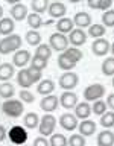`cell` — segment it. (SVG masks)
<instances>
[{
  "label": "cell",
  "instance_id": "obj_1",
  "mask_svg": "<svg viewBox=\"0 0 114 146\" xmlns=\"http://www.w3.org/2000/svg\"><path fill=\"white\" fill-rule=\"evenodd\" d=\"M21 36L17 34L8 35L6 38L0 40V53L2 55H8L11 52H17L18 49L21 47Z\"/></svg>",
  "mask_w": 114,
  "mask_h": 146
},
{
  "label": "cell",
  "instance_id": "obj_2",
  "mask_svg": "<svg viewBox=\"0 0 114 146\" xmlns=\"http://www.w3.org/2000/svg\"><path fill=\"white\" fill-rule=\"evenodd\" d=\"M2 110L8 117L17 119L23 114V102L21 100H17V99H8L3 102Z\"/></svg>",
  "mask_w": 114,
  "mask_h": 146
},
{
  "label": "cell",
  "instance_id": "obj_3",
  "mask_svg": "<svg viewBox=\"0 0 114 146\" xmlns=\"http://www.w3.org/2000/svg\"><path fill=\"white\" fill-rule=\"evenodd\" d=\"M55 128H56V119L53 114H47L46 113L43 117L40 119V125H38V131L40 134L46 137V135H52Z\"/></svg>",
  "mask_w": 114,
  "mask_h": 146
},
{
  "label": "cell",
  "instance_id": "obj_4",
  "mask_svg": "<svg viewBox=\"0 0 114 146\" xmlns=\"http://www.w3.org/2000/svg\"><path fill=\"white\" fill-rule=\"evenodd\" d=\"M8 137L11 140V143L17 145V146H21V145H26V140H27V131L25 129V126H20V125H14L8 132Z\"/></svg>",
  "mask_w": 114,
  "mask_h": 146
},
{
  "label": "cell",
  "instance_id": "obj_5",
  "mask_svg": "<svg viewBox=\"0 0 114 146\" xmlns=\"http://www.w3.org/2000/svg\"><path fill=\"white\" fill-rule=\"evenodd\" d=\"M78 82H79V76H78L75 72H66V73H62V75L59 76V79H58L59 87L64 88L66 91L73 90L78 85Z\"/></svg>",
  "mask_w": 114,
  "mask_h": 146
},
{
  "label": "cell",
  "instance_id": "obj_6",
  "mask_svg": "<svg viewBox=\"0 0 114 146\" xmlns=\"http://www.w3.org/2000/svg\"><path fill=\"white\" fill-rule=\"evenodd\" d=\"M105 94V87L102 84H91L84 90V99L85 102L90 100H99Z\"/></svg>",
  "mask_w": 114,
  "mask_h": 146
},
{
  "label": "cell",
  "instance_id": "obj_7",
  "mask_svg": "<svg viewBox=\"0 0 114 146\" xmlns=\"http://www.w3.org/2000/svg\"><path fill=\"white\" fill-rule=\"evenodd\" d=\"M49 46L52 50H58V52H61V50H66L68 47V38L64 34H59V32H55V34L50 35L49 38Z\"/></svg>",
  "mask_w": 114,
  "mask_h": 146
},
{
  "label": "cell",
  "instance_id": "obj_8",
  "mask_svg": "<svg viewBox=\"0 0 114 146\" xmlns=\"http://www.w3.org/2000/svg\"><path fill=\"white\" fill-rule=\"evenodd\" d=\"M58 104H59V99L56 98L55 94H49V96H44L40 102V107L43 111H46L47 114H52V111L58 108Z\"/></svg>",
  "mask_w": 114,
  "mask_h": 146
},
{
  "label": "cell",
  "instance_id": "obj_9",
  "mask_svg": "<svg viewBox=\"0 0 114 146\" xmlns=\"http://www.w3.org/2000/svg\"><path fill=\"white\" fill-rule=\"evenodd\" d=\"M68 43L72 44V47H79V46L82 44H85V41H87V34L82 29H73L70 34H68Z\"/></svg>",
  "mask_w": 114,
  "mask_h": 146
},
{
  "label": "cell",
  "instance_id": "obj_10",
  "mask_svg": "<svg viewBox=\"0 0 114 146\" xmlns=\"http://www.w3.org/2000/svg\"><path fill=\"white\" fill-rule=\"evenodd\" d=\"M59 125H61L66 131H73V129H76V128H78L79 122H78V119H76L75 114L64 113V114H61V117H59Z\"/></svg>",
  "mask_w": 114,
  "mask_h": 146
},
{
  "label": "cell",
  "instance_id": "obj_11",
  "mask_svg": "<svg viewBox=\"0 0 114 146\" xmlns=\"http://www.w3.org/2000/svg\"><path fill=\"white\" fill-rule=\"evenodd\" d=\"M91 50L96 56H105L109 52V43L105 38H97L91 44Z\"/></svg>",
  "mask_w": 114,
  "mask_h": 146
},
{
  "label": "cell",
  "instance_id": "obj_12",
  "mask_svg": "<svg viewBox=\"0 0 114 146\" xmlns=\"http://www.w3.org/2000/svg\"><path fill=\"white\" fill-rule=\"evenodd\" d=\"M58 99H59L61 107H64L66 110H72L78 105V96L73 91H64L61 94V98H58Z\"/></svg>",
  "mask_w": 114,
  "mask_h": 146
},
{
  "label": "cell",
  "instance_id": "obj_13",
  "mask_svg": "<svg viewBox=\"0 0 114 146\" xmlns=\"http://www.w3.org/2000/svg\"><path fill=\"white\" fill-rule=\"evenodd\" d=\"M27 62H30V53L29 50H17L14 53V58H12V66L14 67H20V68H25V66Z\"/></svg>",
  "mask_w": 114,
  "mask_h": 146
},
{
  "label": "cell",
  "instance_id": "obj_14",
  "mask_svg": "<svg viewBox=\"0 0 114 146\" xmlns=\"http://www.w3.org/2000/svg\"><path fill=\"white\" fill-rule=\"evenodd\" d=\"M47 9H49V15L52 18H58V20L59 18H64V15L67 12V8L62 2H52Z\"/></svg>",
  "mask_w": 114,
  "mask_h": 146
},
{
  "label": "cell",
  "instance_id": "obj_15",
  "mask_svg": "<svg viewBox=\"0 0 114 146\" xmlns=\"http://www.w3.org/2000/svg\"><path fill=\"white\" fill-rule=\"evenodd\" d=\"M73 25L78 26V29H82L84 27H90L91 26V15L87 12H78L73 17Z\"/></svg>",
  "mask_w": 114,
  "mask_h": 146
},
{
  "label": "cell",
  "instance_id": "obj_16",
  "mask_svg": "<svg viewBox=\"0 0 114 146\" xmlns=\"http://www.w3.org/2000/svg\"><path fill=\"white\" fill-rule=\"evenodd\" d=\"M11 15H12V20H15V21H21V20H25V18H27L26 5H23V3L14 5L11 8Z\"/></svg>",
  "mask_w": 114,
  "mask_h": 146
},
{
  "label": "cell",
  "instance_id": "obj_17",
  "mask_svg": "<svg viewBox=\"0 0 114 146\" xmlns=\"http://www.w3.org/2000/svg\"><path fill=\"white\" fill-rule=\"evenodd\" d=\"M78 128H79V134L81 135H93L96 132V122L90 120V119H85V120H82L79 125H78Z\"/></svg>",
  "mask_w": 114,
  "mask_h": 146
},
{
  "label": "cell",
  "instance_id": "obj_18",
  "mask_svg": "<svg viewBox=\"0 0 114 146\" xmlns=\"http://www.w3.org/2000/svg\"><path fill=\"white\" fill-rule=\"evenodd\" d=\"M114 145V132L103 129L97 134V146H113Z\"/></svg>",
  "mask_w": 114,
  "mask_h": 146
},
{
  "label": "cell",
  "instance_id": "obj_19",
  "mask_svg": "<svg viewBox=\"0 0 114 146\" xmlns=\"http://www.w3.org/2000/svg\"><path fill=\"white\" fill-rule=\"evenodd\" d=\"M90 114H91V107H90V104L88 102H81V104H78L76 107H75V116L76 119H82V120H85V119H88L90 117Z\"/></svg>",
  "mask_w": 114,
  "mask_h": 146
},
{
  "label": "cell",
  "instance_id": "obj_20",
  "mask_svg": "<svg viewBox=\"0 0 114 146\" xmlns=\"http://www.w3.org/2000/svg\"><path fill=\"white\" fill-rule=\"evenodd\" d=\"M53 90H55V82L52 79H44V81H41L38 87H36V93L41 94V96H49V94H52L53 93Z\"/></svg>",
  "mask_w": 114,
  "mask_h": 146
},
{
  "label": "cell",
  "instance_id": "obj_21",
  "mask_svg": "<svg viewBox=\"0 0 114 146\" xmlns=\"http://www.w3.org/2000/svg\"><path fill=\"white\" fill-rule=\"evenodd\" d=\"M14 73H15V68H14V66H12L11 62L0 64V81L8 82L14 76Z\"/></svg>",
  "mask_w": 114,
  "mask_h": 146
},
{
  "label": "cell",
  "instance_id": "obj_22",
  "mask_svg": "<svg viewBox=\"0 0 114 146\" xmlns=\"http://www.w3.org/2000/svg\"><path fill=\"white\" fill-rule=\"evenodd\" d=\"M14 27H15V23L11 17H5L0 20V35H12Z\"/></svg>",
  "mask_w": 114,
  "mask_h": 146
},
{
  "label": "cell",
  "instance_id": "obj_23",
  "mask_svg": "<svg viewBox=\"0 0 114 146\" xmlns=\"http://www.w3.org/2000/svg\"><path fill=\"white\" fill-rule=\"evenodd\" d=\"M56 31L59 34H70L73 31V20L72 18H67V17L59 18L56 21Z\"/></svg>",
  "mask_w": 114,
  "mask_h": 146
},
{
  "label": "cell",
  "instance_id": "obj_24",
  "mask_svg": "<svg viewBox=\"0 0 114 146\" xmlns=\"http://www.w3.org/2000/svg\"><path fill=\"white\" fill-rule=\"evenodd\" d=\"M17 82L18 85L23 87V90H27L29 87L34 84L29 78V73H27V68H20V72L17 73Z\"/></svg>",
  "mask_w": 114,
  "mask_h": 146
},
{
  "label": "cell",
  "instance_id": "obj_25",
  "mask_svg": "<svg viewBox=\"0 0 114 146\" xmlns=\"http://www.w3.org/2000/svg\"><path fill=\"white\" fill-rule=\"evenodd\" d=\"M87 3H88L91 9H99V11H103V12L111 9V5H113L111 0H87Z\"/></svg>",
  "mask_w": 114,
  "mask_h": 146
},
{
  "label": "cell",
  "instance_id": "obj_26",
  "mask_svg": "<svg viewBox=\"0 0 114 146\" xmlns=\"http://www.w3.org/2000/svg\"><path fill=\"white\" fill-rule=\"evenodd\" d=\"M76 66V62L75 61H72L68 56H66L64 53H61L58 56V67L61 68V70H66V72H70L72 68H75Z\"/></svg>",
  "mask_w": 114,
  "mask_h": 146
},
{
  "label": "cell",
  "instance_id": "obj_27",
  "mask_svg": "<svg viewBox=\"0 0 114 146\" xmlns=\"http://www.w3.org/2000/svg\"><path fill=\"white\" fill-rule=\"evenodd\" d=\"M38 125H40V117L36 113L30 111L25 116V128H27V129H35Z\"/></svg>",
  "mask_w": 114,
  "mask_h": 146
},
{
  "label": "cell",
  "instance_id": "obj_28",
  "mask_svg": "<svg viewBox=\"0 0 114 146\" xmlns=\"http://www.w3.org/2000/svg\"><path fill=\"white\" fill-rule=\"evenodd\" d=\"M27 25L30 26L32 31H38L41 26H43V18H41V15H38V14L32 12V14H27Z\"/></svg>",
  "mask_w": 114,
  "mask_h": 146
},
{
  "label": "cell",
  "instance_id": "obj_29",
  "mask_svg": "<svg viewBox=\"0 0 114 146\" xmlns=\"http://www.w3.org/2000/svg\"><path fill=\"white\" fill-rule=\"evenodd\" d=\"M30 8H32V11H34L35 14L41 15L43 12L47 11L49 2H47V0H32V2H30Z\"/></svg>",
  "mask_w": 114,
  "mask_h": 146
},
{
  "label": "cell",
  "instance_id": "obj_30",
  "mask_svg": "<svg viewBox=\"0 0 114 146\" xmlns=\"http://www.w3.org/2000/svg\"><path fill=\"white\" fill-rule=\"evenodd\" d=\"M14 93H15V88H14L12 84H9V82H3V84H0V98L3 99H11Z\"/></svg>",
  "mask_w": 114,
  "mask_h": 146
},
{
  "label": "cell",
  "instance_id": "obj_31",
  "mask_svg": "<svg viewBox=\"0 0 114 146\" xmlns=\"http://www.w3.org/2000/svg\"><path fill=\"white\" fill-rule=\"evenodd\" d=\"M102 73L105 76H114V56L105 58L102 62Z\"/></svg>",
  "mask_w": 114,
  "mask_h": 146
},
{
  "label": "cell",
  "instance_id": "obj_32",
  "mask_svg": "<svg viewBox=\"0 0 114 146\" xmlns=\"http://www.w3.org/2000/svg\"><path fill=\"white\" fill-rule=\"evenodd\" d=\"M35 55L40 56V58H43V59H46V61H49L50 56H52V49H50L49 44H40L38 47H36V50H35Z\"/></svg>",
  "mask_w": 114,
  "mask_h": 146
},
{
  "label": "cell",
  "instance_id": "obj_33",
  "mask_svg": "<svg viewBox=\"0 0 114 146\" xmlns=\"http://www.w3.org/2000/svg\"><path fill=\"white\" fill-rule=\"evenodd\" d=\"M88 35L90 36H93L94 40H97V38H102V36L105 35V26L103 25H91L88 27Z\"/></svg>",
  "mask_w": 114,
  "mask_h": 146
},
{
  "label": "cell",
  "instance_id": "obj_34",
  "mask_svg": "<svg viewBox=\"0 0 114 146\" xmlns=\"http://www.w3.org/2000/svg\"><path fill=\"white\" fill-rule=\"evenodd\" d=\"M26 41H27V44H30V46H38L41 44V35H40V32L38 31H27L26 32Z\"/></svg>",
  "mask_w": 114,
  "mask_h": 146
},
{
  "label": "cell",
  "instance_id": "obj_35",
  "mask_svg": "<svg viewBox=\"0 0 114 146\" xmlns=\"http://www.w3.org/2000/svg\"><path fill=\"white\" fill-rule=\"evenodd\" d=\"M100 125H102L105 129H109V128L114 126V111H107L105 114L100 116Z\"/></svg>",
  "mask_w": 114,
  "mask_h": 146
},
{
  "label": "cell",
  "instance_id": "obj_36",
  "mask_svg": "<svg viewBox=\"0 0 114 146\" xmlns=\"http://www.w3.org/2000/svg\"><path fill=\"white\" fill-rule=\"evenodd\" d=\"M62 53L66 55V56L70 58L72 61H75V62H79L81 59H82V52L78 47H67Z\"/></svg>",
  "mask_w": 114,
  "mask_h": 146
},
{
  "label": "cell",
  "instance_id": "obj_37",
  "mask_svg": "<svg viewBox=\"0 0 114 146\" xmlns=\"http://www.w3.org/2000/svg\"><path fill=\"white\" fill-rule=\"evenodd\" d=\"M49 145L50 146H67V139L62 134H52L49 139Z\"/></svg>",
  "mask_w": 114,
  "mask_h": 146
},
{
  "label": "cell",
  "instance_id": "obj_38",
  "mask_svg": "<svg viewBox=\"0 0 114 146\" xmlns=\"http://www.w3.org/2000/svg\"><path fill=\"white\" fill-rule=\"evenodd\" d=\"M91 113H94L96 116H102V114L107 113V104L103 100H94L93 107H91Z\"/></svg>",
  "mask_w": 114,
  "mask_h": 146
},
{
  "label": "cell",
  "instance_id": "obj_39",
  "mask_svg": "<svg viewBox=\"0 0 114 146\" xmlns=\"http://www.w3.org/2000/svg\"><path fill=\"white\" fill-rule=\"evenodd\" d=\"M30 67H34L36 68V70H40V72H43L46 67H47V61L43 58H40V56H36V55H34L30 59Z\"/></svg>",
  "mask_w": 114,
  "mask_h": 146
},
{
  "label": "cell",
  "instance_id": "obj_40",
  "mask_svg": "<svg viewBox=\"0 0 114 146\" xmlns=\"http://www.w3.org/2000/svg\"><path fill=\"white\" fill-rule=\"evenodd\" d=\"M102 23L103 26L114 27V9H108L102 14Z\"/></svg>",
  "mask_w": 114,
  "mask_h": 146
},
{
  "label": "cell",
  "instance_id": "obj_41",
  "mask_svg": "<svg viewBox=\"0 0 114 146\" xmlns=\"http://www.w3.org/2000/svg\"><path fill=\"white\" fill-rule=\"evenodd\" d=\"M67 143L70 146H85V137L81 134H73L67 140Z\"/></svg>",
  "mask_w": 114,
  "mask_h": 146
},
{
  "label": "cell",
  "instance_id": "obj_42",
  "mask_svg": "<svg viewBox=\"0 0 114 146\" xmlns=\"http://www.w3.org/2000/svg\"><path fill=\"white\" fill-rule=\"evenodd\" d=\"M27 73H29V78L30 81L34 82H41V78H43V73H41L40 70H36V68L34 67H27Z\"/></svg>",
  "mask_w": 114,
  "mask_h": 146
},
{
  "label": "cell",
  "instance_id": "obj_43",
  "mask_svg": "<svg viewBox=\"0 0 114 146\" xmlns=\"http://www.w3.org/2000/svg\"><path fill=\"white\" fill-rule=\"evenodd\" d=\"M34 94L30 93L29 90H21L20 91V100L21 102H25V104H32L34 102Z\"/></svg>",
  "mask_w": 114,
  "mask_h": 146
},
{
  "label": "cell",
  "instance_id": "obj_44",
  "mask_svg": "<svg viewBox=\"0 0 114 146\" xmlns=\"http://www.w3.org/2000/svg\"><path fill=\"white\" fill-rule=\"evenodd\" d=\"M34 146H50V145H49V140L46 139V137L40 135L34 140Z\"/></svg>",
  "mask_w": 114,
  "mask_h": 146
},
{
  "label": "cell",
  "instance_id": "obj_45",
  "mask_svg": "<svg viewBox=\"0 0 114 146\" xmlns=\"http://www.w3.org/2000/svg\"><path fill=\"white\" fill-rule=\"evenodd\" d=\"M105 104H107V107L114 110V93H111V94L108 96V99H107V102H105Z\"/></svg>",
  "mask_w": 114,
  "mask_h": 146
},
{
  "label": "cell",
  "instance_id": "obj_46",
  "mask_svg": "<svg viewBox=\"0 0 114 146\" xmlns=\"http://www.w3.org/2000/svg\"><path fill=\"white\" fill-rule=\"evenodd\" d=\"M6 135H8V132H6V128H5L3 125H0V143L6 139Z\"/></svg>",
  "mask_w": 114,
  "mask_h": 146
},
{
  "label": "cell",
  "instance_id": "obj_47",
  "mask_svg": "<svg viewBox=\"0 0 114 146\" xmlns=\"http://www.w3.org/2000/svg\"><path fill=\"white\" fill-rule=\"evenodd\" d=\"M109 52H111V53L114 55V43H113L111 46H109Z\"/></svg>",
  "mask_w": 114,
  "mask_h": 146
},
{
  "label": "cell",
  "instance_id": "obj_48",
  "mask_svg": "<svg viewBox=\"0 0 114 146\" xmlns=\"http://www.w3.org/2000/svg\"><path fill=\"white\" fill-rule=\"evenodd\" d=\"M2 15H3V8H2V6H0V20H2V18H3Z\"/></svg>",
  "mask_w": 114,
  "mask_h": 146
},
{
  "label": "cell",
  "instance_id": "obj_49",
  "mask_svg": "<svg viewBox=\"0 0 114 146\" xmlns=\"http://www.w3.org/2000/svg\"><path fill=\"white\" fill-rule=\"evenodd\" d=\"M113 87H114V76H113Z\"/></svg>",
  "mask_w": 114,
  "mask_h": 146
},
{
  "label": "cell",
  "instance_id": "obj_50",
  "mask_svg": "<svg viewBox=\"0 0 114 146\" xmlns=\"http://www.w3.org/2000/svg\"><path fill=\"white\" fill-rule=\"evenodd\" d=\"M21 146H27V145H21Z\"/></svg>",
  "mask_w": 114,
  "mask_h": 146
}]
</instances>
